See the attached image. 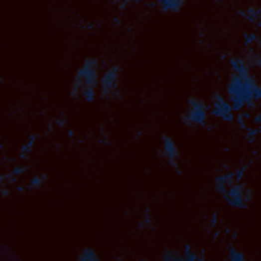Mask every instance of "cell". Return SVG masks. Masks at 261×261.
Listing matches in <instances>:
<instances>
[{
    "mask_svg": "<svg viewBox=\"0 0 261 261\" xmlns=\"http://www.w3.org/2000/svg\"><path fill=\"white\" fill-rule=\"evenodd\" d=\"M255 84H257V80L251 74L249 76L231 74V78L227 82V96H229V102H231V106L235 108V111L241 113L243 108H247L251 104Z\"/></svg>",
    "mask_w": 261,
    "mask_h": 261,
    "instance_id": "obj_1",
    "label": "cell"
},
{
    "mask_svg": "<svg viewBox=\"0 0 261 261\" xmlns=\"http://www.w3.org/2000/svg\"><path fill=\"white\" fill-rule=\"evenodd\" d=\"M98 72H100V61L96 57L84 59V63L80 65V70L76 72L74 86H72V96L76 100H78V96H80V92L84 88H96L98 86Z\"/></svg>",
    "mask_w": 261,
    "mask_h": 261,
    "instance_id": "obj_2",
    "label": "cell"
},
{
    "mask_svg": "<svg viewBox=\"0 0 261 261\" xmlns=\"http://www.w3.org/2000/svg\"><path fill=\"white\" fill-rule=\"evenodd\" d=\"M208 117H210V111H208L206 102L200 100L198 96H190L188 106L184 111V123L188 127H202V125H206Z\"/></svg>",
    "mask_w": 261,
    "mask_h": 261,
    "instance_id": "obj_3",
    "label": "cell"
},
{
    "mask_svg": "<svg viewBox=\"0 0 261 261\" xmlns=\"http://www.w3.org/2000/svg\"><path fill=\"white\" fill-rule=\"evenodd\" d=\"M223 198L229 206L233 208H247L249 202H251V190L247 186H243L241 182H235L225 194H223Z\"/></svg>",
    "mask_w": 261,
    "mask_h": 261,
    "instance_id": "obj_4",
    "label": "cell"
},
{
    "mask_svg": "<svg viewBox=\"0 0 261 261\" xmlns=\"http://www.w3.org/2000/svg\"><path fill=\"white\" fill-rule=\"evenodd\" d=\"M119 78H121V68L113 65L108 68L102 78H100V94L102 98H115L119 94Z\"/></svg>",
    "mask_w": 261,
    "mask_h": 261,
    "instance_id": "obj_5",
    "label": "cell"
},
{
    "mask_svg": "<svg viewBox=\"0 0 261 261\" xmlns=\"http://www.w3.org/2000/svg\"><path fill=\"white\" fill-rule=\"evenodd\" d=\"M210 115L221 119V121H235V108L231 106V102L223 96V94H214L212 96V106H210Z\"/></svg>",
    "mask_w": 261,
    "mask_h": 261,
    "instance_id": "obj_6",
    "label": "cell"
},
{
    "mask_svg": "<svg viewBox=\"0 0 261 261\" xmlns=\"http://www.w3.org/2000/svg\"><path fill=\"white\" fill-rule=\"evenodd\" d=\"M159 155L171 165V167H178V159H180V149L176 145L169 135H163L161 137V147H159Z\"/></svg>",
    "mask_w": 261,
    "mask_h": 261,
    "instance_id": "obj_7",
    "label": "cell"
},
{
    "mask_svg": "<svg viewBox=\"0 0 261 261\" xmlns=\"http://www.w3.org/2000/svg\"><path fill=\"white\" fill-rule=\"evenodd\" d=\"M235 184V176H233V171H223V173H219V176L214 178V190L219 192L221 196L231 188Z\"/></svg>",
    "mask_w": 261,
    "mask_h": 261,
    "instance_id": "obj_8",
    "label": "cell"
},
{
    "mask_svg": "<svg viewBox=\"0 0 261 261\" xmlns=\"http://www.w3.org/2000/svg\"><path fill=\"white\" fill-rule=\"evenodd\" d=\"M231 65V72L237 74V76H249V61L247 59H241V57H233L229 61Z\"/></svg>",
    "mask_w": 261,
    "mask_h": 261,
    "instance_id": "obj_9",
    "label": "cell"
},
{
    "mask_svg": "<svg viewBox=\"0 0 261 261\" xmlns=\"http://www.w3.org/2000/svg\"><path fill=\"white\" fill-rule=\"evenodd\" d=\"M186 0H157V4L163 12H180Z\"/></svg>",
    "mask_w": 261,
    "mask_h": 261,
    "instance_id": "obj_10",
    "label": "cell"
},
{
    "mask_svg": "<svg viewBox=\"0 0 261 261\" xmlns=\"http://www.w3.org/2000/svg\"><path fill=\"white\" fill-rule=\"evenodd\" d=\"M78 261H100V255L92 247H86L78 253Z\"/></svg>",
    "mask_w": 261,
    "mask_h": 261,
    "instance_id": "obj_11",
    "label": "cell"
},
{
    "mask_svg": "<svg viewBox=\"0 0 261 261\" xmlns=\"http://www.w3.org/2000/svg\"><path fill=\"white\" fill-rule=\"evenodd\" d=\"M163 261H184V253L176 251V249H165L161 255H159Z\"/></svg>",
    "mask_w": 261,
    "mask_h": 261,
    "instance_id": "obj_12",
    "label": "cell"
},
{
    "mask_svg": "<svg viewBox=\"0 0 261 261\" xmlns=\"http://www.w3.org/2000/svg\"><path fill=\"white\" fill-rule=\"evenodd\" d=\"M227 259H229V261H245V253H241V251H239L235 245H229Z\"/></svg>",
    "mask_w": 261,
    "mask_h": 261,
    "instance_id": "obj_13",
    "label": "cell"
},
{
    "mask_svg": "<svg viewBox=\"0 0 261 261\" xmlns=\"http://www.w3.org/2000/svg\"><path fill=\"white\" fill-rule=\"evenodd\" d=\"M200 259H202V255H200V253L192 251V247H190V245H186V251H184V261H200Z\"/></svg>",
    "mask_w": 261,
    "mask_h": 261,
    "instance_id": "obj_14",
    "label": "cell"
},
{
    "mask_svg": "<svg viewBox=\"0 0 261 261\" xmlns=\"http://www.w3.org/2000/svg\"><path fill=\"white\" fill-rule=\"evenodd\" d=\"M257 102H261V82L255 84V90H253V98H251V104L249 106H255Z\"/></svg>",
    "mask_w": 261,
    "mask_h": 261,
    "instance_id": "obj_15",
    "label": "cell"
},
{
    "mask_svg": "<svg viewBox=\"0 0 261 261\" xmlns=\"http://www.w3.org/2000/svg\"><path fill=\"white\" fill-rule=\"evenodd\" d=\"M43 182H45V176H35V178L29 182V188H39Z\"/></svg>",
    "mask_w": 261,
    "mask_h": 261,
    "instance_id": "obj_16",
    "label": "cell"
},
{
    "mask_svg": "<svg viewBox=\"0 0 261 261\" xmlns=\"http://www.w3.org/2000/svg\"><path fill=\"white\" fill-rule=\"evenodd\" d=\"M33 143H35V139H29V141L25 143V147H23V149H20V155H23V157H25V155L29 153V149H31V145H33Z\"/></svg>",
    "mask_w": 261,
    "mask_h": 261,
    "instance_id": "obj_17",
    "label": "cell"
},
{
    "mask_svg": "<svg viewBox=\"0 0 261 261\" xmlns=\"http://www.w3.org/2000/svg\"><path fill=\"white\" fill-rule=\"evenodd\" d=\"M23 171H25V167H14L10 176H6V180H8V178H18V176H23Z\"/></svg>",
    "mask_w": 261,
    "mask_h": 261,
    "instance_id": "obj_18",
    "label": "cell"
},
{
    "mask_svg": "<svg viewBox=\"0 0 261 261\" xmlns=\"http://www.w3.org/2000/svg\"><path fill=\"white\" fill-rule=\"evenodd\" d=\"M233 176H235V182H241V178L245 176V167H239V169L233 173Z\"/></svg>",
    "mask_w": 261,
    "mask_h": 261,
    "instance_id": "obj_19",
    "label": "cell"
},
{
    "mask_svg": "<svg viewBox=\"0 0 261 261\" xmlns=\"http://www.w3.org/2000/svg\"><path fill=\"white\" fill-rule=\"evenodd\" d=\"M257 133H259V129H249V130H247V139H255Z\"/></svg>",
    "mask_w": 261,
    "mask_h": 261,
    "instance_id": "obj_20",
    "label": "cell"
},
{
    "mask_svg": "<svg viewBox=\"0 0 261 261\" xmlns=\"http://www.w3.org/2000/svg\"><path fill=\"white\" fill-rule=\"evenodd\" d=\"M255 65L261 70V49H257V53H255Z\"/></svg>",
    "mask_w": 261,
    "mask_h": 261,
    "instance_id": "obj_21",
    "label": "cell"
},
{
    "mask_svg": "<svg viewBox=\"0 0 261 261\" xmlns=\"http://www.w3.org/2000/svg\"><path fill=\"white\" fill-rule=\"evenodd\" d=\"M255 39H257V37H255V35H253V33H249V35H247V37H245V43H253V41H255Z\"/></svg>",
    "mask_w": 261,
    "mask_h": 261,
    "instance_id": "obj_22",
    "label": "cell"
}]
</instances>
